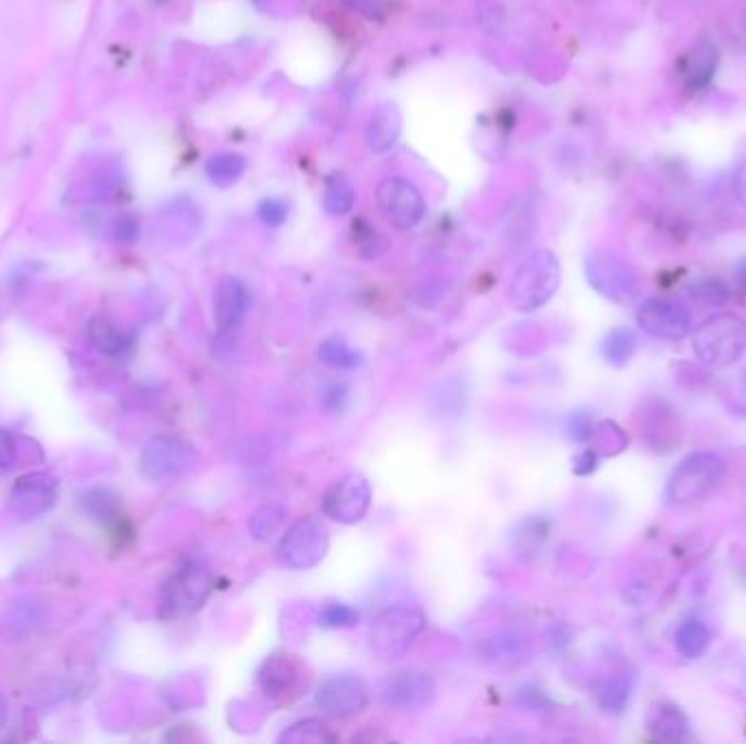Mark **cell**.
<instances>
[{"label":"cell","instance_id":"cell-9","mask_svg":"<svg viewBox=\"0 0 746 744\" xmlns=\"http://www.w3.org/2000/svg\"><path fill=\"white\" fill-rule=\"evenodd\" d=\"M585 273L589 284L611 302H631L637 295V288H640V280H637V273L631 264L605 249L587 254Z\"/></svg>","mask_w":746,"mask_h":744},{"label":"cell","instance_id":"cell-33","mask_svg":"<svg viewBox=\"0 0 746 744\" xmlns=\"http://www.w3.org/2000/svg\"><path fill=\"white\" fill-rule=\"evenodd\" d=\"M258 216L264 225L269 227H282L288 219V206L282 199H262L258 206Z\"/></svg>","mask_w":746,"mask_h":744},{"label":"cell","instance_id":"cell-20","mask_svg":"<svg viewBox=\"0 0 746 744\" xmlns=\"http://www.w3.org/2000/svg\"><path fill=\"white\" fill-rule=\"evenodd\" d=\"M633 694V675L629 672H611L596 688L598 705L609 714H620L629 705Z\"/></svg>","mask_w":746,"mask_h":744},{"label":"cell","instance_id":"cell-17","mask_svg":"<svg viewBox=\"0 0 746 744\" xmlns=\"http://www.w3.org/2000/svg\"><path fill=\"white\" fill-rule=\"evenodd\" d=\"M57 483L48 474H29L18 480L14 487V502L22 515L35 518L44 513L55 500Z\"/></svg>","mask_w":746,"mask_h":744},{"label":"cell","instance_id":"cell-12","mask_svg":"<svg viewBox=\"0 0 746 744\" xmlns=\"http://www.w3.org/2000/svg\"><path fill=\"white\" fill-rule=\"evenodd\" d=\"M637 326L659 341H683L692 330V317L675 299L653 297L637 308Z\"/></svg>","mask_w":746,"mask_h":744},{"label":"cell","instance_id":"cell-10","mask_svg":"<svg viewBox=\"0 0 746 744\" xmlns=\"http://www.w3.org/2000/svg\"><path fill=\"white\" fill-rule=\"evenodd\" d=\"M376 201L384 219L395 230H413L426 216V199L421 190L404 177H387L376 188Z\"/></svg>","mask_w":746,"mask_h":744},{"label":"cell","instance_id":"cell-27","mask_svg":"<svg viewBox=\"0 0 746 744\" xmlns=\"http://www.w3.org/2000/svg\"><path fill=\"white\" fill-rule=\"evenodd\" d=\"M90 336L94 345L99 347L101 352L110 354V356H118L123 354L127 347H129V339L127 334L120 332L114 323L110 319L105 317H96L92 323H90Z\"/></svg>","mask_w":746,"mask_h":744},{"label":"cell","instance_id":"cell-3","mask_svg":"<svg viewBox=\"0 0 746 744\" xmlns=\"http://www.w3.org/2000/svg\"><path fill=\"white\" fill-rule=\"evenodd\" d=\"M561 282V267L552 251H535L522 260L511 278V302L517 310L533 312L546 306L557 293Z\"/></svg>","mask_w":746,"mask_h":744},{"label":"cell","instance_id":"cell-1","mask_svg":"<svg viewBox=\"0 0 746 744\" xmlns=\"http://www.w3.org/2000/svg\"><path fill=\"white\" fill-rule=\"evenodd\" d=\"M692 347L696 358L712 369L738 363L746 352V321L729 312L709 317L696 328Z\"/></svg>","mask_w":746,"mask_h":744},{"label":"cell","instance_id":"cell-36","mask_svg":"<svg viewBox=\"0 0 746 744\" xmlns=\"http://www.w3.org/2000/svg\"><path fill=\"white\" fill-rule=\"evenodd\" d=\"M345 3L347 7L358 11V14H363L369 20H380L384 16V9L378 0H345Z\"/></svg>","mask_w":746,"mask_h":744},{"label":"cell","instance_id":"cell-2","mask_svg":"<svg viewBox=\"0 0 746 744\" xmlns=\"http://www.w3.org/2000/svg\"><path fill=\"white\" fill-rule=\"evenodd\" d=\"M725 478V461L720 454L701 450L683 456L681 463L670 474L666 485V498L677 507L705 500Z\"/></svg>","mask_w":746,"mask_h":744},{"label":"cell","instance_id":"cell-31","mask_svg":"<svg viewBox=\"0 0 746 744\" xmlns=\"http://www.w3.org/2000/svg\"><path fill=\"white\" fill-rule=\"evenodd\" d=\"M358 622V611L343 603H328L319 611V624L326 629H352Z\"/></svg>","mask_w":746,"mask_h":744},{"label":"cell","instance_id":"cell-25","mask_svg":"<svg viewBox=\"0 0 746 744\" xmlns=\"http://www.w3.org/2000/svg\"><path fill=\"white\" fill-rule=\"evenodd\" d=\"M286 522V509L280 502H269L262 504L249 520V533L254 535L258 542H271L278 535Z\"/></svg>","mask_w":746,"mask_h":744},{"label":"cell","instance_id":"cell-39","mask_svg":"<svg viewBox=\"0 0 746 744\" xmlns=\"http://www.w3.org/2000/svg\"><path fill=\"white\" fill-rule=\"evenodd\" d=\"M736 278H738L740 286H744V288H746V258H744V260H740L738 269H736Z\"/></svg>","mask_w":746,"mask_h":744},{"label":"cell","instance_id":"cell-7","mask_svg":"<svg viewBox=\"0 0 746 744\" xmlns=\"http://www.w3.org/2000/svg\"><path fill=\"white\" fill-rule=\"evenodd\" d=\"M197 461V450L188 441L171 435H158L144 446L138 467L144 478L153 480V483H162V480H173L188 474Z\"/></svg>","mask_w":746,"mask_h":744},{"label":"cell","instance_id":"cell-24","mask_svg":"<svg viewBox=\"0 0 746 744\" xmlns=\"http://www.w3.org/2000/svg\"><path fill=\"white\" fill-rule=\"evenodd\" d=\"M356 206V190L350 179L343 175H330L323 190V210L330 216H345Z\"/></svg>","mask_w":746,"mask_h":744},{"label":"cell","instance_id":"cell-35","mask_svg":"<svg viewBox=\"0 0 746 744\" xmlns=\"http://www.w3.org/2000/svg\"><path fill=\"white\" fill-rule=\"evenodd\" d=\"M568 432H570V437L574 439V441H587V439H592V435H594V426H592V422H589V417L585 415V413H576V415H572V419H570V426H568Z\"/></svg>","mask_w":746,"mask_h":744},{"label":"cell","instance_id":"cell-4","mask_svg":"<svg viewBox=\"0 0 746 744\" xmlns=\"http://www.w3.org/2000/svg\"><path fill=\"white\" fill-rule=\"evenodd\" d=\"M426 614L415 605H393L380 611L369 627V644L382 659H397L426 629Z\"/></svg>","mask_w":746,"mask_h":744},{"label":"cell","instance_id":"cell-29","mask_svg":"<svg viewBox=\"0 0 746 744\" xmlns=\"http://www.w3.org/2000/svg\"><path fill=\"white\" fill-rule=\"evenodd\" d=\"M319 358L332 369H356L363 365V354L343 339H326L319 345Z\"/></svg>","mask_w":746,"mask_h":744},{"label":"cell","instance_id":"cell-19","mask_svg":"<svg viewBox=\"0 0 746 744\" xmlns=\"http://www.w3.org/2000/svg\"><path fill=\"white\" fill-rule=\"evenodd\" d=\"M716 66H718V48L714 44L701 42L699 46H694L683 68L685 86H688L690 90H699L707 86L709 79L714 77Z\"/></svg>","mask_w":746,"mask_h":744},{"label":"cell","instance_id":"cell-21","mask_svg":"<svg viewBox=\"0 0 746 744\" xmlns=\"http://www.w3.org/2000/svg\"><path fill=\"white\" fill-rule=\"evenodd\" d=\"M653 422H648L644 435H646V441L651 443V446L661 452V450H672V446L677 443V437H679V428L675 424V419H672L670 411H666V406L661 402H653Z\"/></svg>","mask_w":746,"mask_h":744},{"label":"cell","instance_id":"cell-18","mask_svg":"<svg viewBox=\"0 0 746 744\" xmlns=\"http://www.w3.org/2000/svg\"><path fill=\"white\" fill-rule=\"evenodd\" d=\"M402 134V114L395 103H382L371 114L367 125V147L371 153H389Z\"/></svg>","mask_w":746,"mask_h":744},{"label":"cell","instance_id":"cell-40","mask_svg":"<svg viewBox=\"0 0 746 744\" xmlns=\"http://www.w3.org/2000/svg\"><path fill=\"white\" fill-rule=\"evenodd\" d=\"M5 720H7V705L3 699H0V727L5 725Z\"/></svg>","mask_w":746,"mask_h":744},{"label":"cell","instance_id":"cell-32","mask_svg":"<svg viewBox=\"0 0 746 744\" xmlns=\"http://www.w3.org/2000/svg\"><path fill=\"white\" fill-rule=\"evenodd\" d=\"M690 295L696 302L707 304V306H723L729 299V288L720 280H703L690 286Z\"/></svg>","mask_w":746,"mask_h":744},{"label":"cell","instance_id":"cell-5","mask_svg":"<svg viewBox=\"0 0 746 744\" xmlns=\"http://www.w3.org/2000/svg\"><path fill=\"white\" fill-rule=\"evenodd\" d=\"M214 590V576L199 563H186L168 576L162 585L158 611L164 620H177L195 614L206 605Z\"/></svg>","mask_w":746,"mask_h":744},{"label":"cell","instance_id":"cell-34","mask_svg":"<svg viewBox=\"0 0 746 744\" xmlns=\"http://www.w3.org/2000/svg\"><path fill=\"white\" fill-rule=\"evenodd\" d=\"M18 456V443L9 432L0 430V470H9Z\"/></svg>","mask_w":746,"mask_h":744},{"label":"cell","instance_id":"cell-28","mask_svg":"<svg viewBox=\"0 0 746 744\" xmlns=\"http://www.w3.org/2000/svg\"><path fill=\"white\" fill-rule=\"evenodd\" d=\"M336 736L330 731L326 723H321L317 718H306L299 720L291 729H286L280 736V742H291V744H323V742H334Z\"/></svg>","mask_w":746,"mask_h":744},{"label":"cell","instance_id":"cell-37","mask_svg":"<svg viewBox=\"0 0 746 744\" xmlns=\"http://www.w3.org/2000/svg\"><path fill=\"white\" fill-rule=\"evenodd\" d=\"M596 465H598V456H596V452L585 450V452H581V454L576 456V459H574V472L579 474V476H587V474H592V472L596 470Z\"/></svg>","mask_w":746,"mask_h":744},{"label":"cell","instance_id":"cell-15","mask_svg":"<svg viewBox=\"0 0 746 744\" xmlns=\"http://www.w3.org/2000/svg\"><path fill=\"white\" fill-rule=\"evenodd\" d=\"M302 679V668L291 655H271L264 659L258 670V686L269 699H284L291 694Z\"/></svg>","mask_w":746,"mask_h":744},{"label":"cell","instance_id":"cell-6","mask_svg":"<svg viewBox=\"0 0 746 744\" xmlns=\"http://www.w3.org/2000/svg\"><path fill=\"white\" fill-rule=\"evenodd\" d=\"M330 546L328 526L317 515L297 520L288 528L275 550L278 563L286 570H310L319 566Z\"/></svg>","mask_w":746,"mask_h":744},{"label":"cell","instance_id":"cell-30","mask_svg":"<svg viewBox=\"0 0 746 744\" xmlns=\"http://www.w3.org/2000/svg\"><path fill=\"white\" fill-rule=\"evenodd\" d=\"M528 651V642L522 633L517 631H504L493 635V640H489L487 648V657H491L493 662H515V659H522V655Z\"/></svg>","mask_w":746,"mask_h":744},{"label":"cell","instance_id":"cell-26","mask_svg":"<svg viewBox=\"0 0 746 744\" xmlns=\"http://www.w3.org/2000/svg\"><path fill=\"white\" fill-rule=\"evenodd\" d=\"M637 350V339L635 334L627 328H616L611 330L603 343H600V354L613 367H624L633 358Z\"/></svg>","mask_w":746,"mask_h":744},{"label":"cell","instance_id":"cell-23","mask_svg":"<svg viewBox=\"0 0 746 744\" xmlns=\"http://www.w3.org/2000/svg\"><path fill=\"white\" fill-rule=\"evenodd\" d=\"M247 171V160L238 153H219L206 162V175L219 188L234 186Z\"/></svg>","mask_w":746,"mask_h":744},{"label":"cell","instance_id":"cell-22","mask_svg":"<svg viewBox=\"0 0 746 744\" xmlns=\"http://www.w3.org/2000/svg\"><path fill=\"white\" fill-rule=\"evenodd\" d=\"M709 640H712V633H709L707 624L696 618L681 622L675 633V646L685 659H699L707 651Z\"/></svg>","mask_w":746,"mask_h":744},{"label":"cell","instance_id":"cell-16","mask_svg":"<svg viewBox=\"0 0 746 744\" xmlns=\"http://www.w3.org/2000/svg\"><path fill=\"white\" fill-rule=\"evenodd\" d=\"M646 729L655 740L664 742H688L692 740L690 720L681 712V707L659 701L648 707Z\"/></svg>","mask_w":746,"mask_h":744},{"label":"cell","instance_id":"cell-11","mask_svg":"<svg viewBox=\"0 0 746 744\" xmlns=\"http://www.w3.org/2000/svg\"><path fill=\"white\" fill-rule=\"evenodd\" d=\"M371 498V485L363 474H343L323 496V513L339 524H356L367 515Z\"/></svg>","mask_w":746,"mask_h":744},{"label":"cell","instance_id":"cell-14","mask_svg":"<svg viewBox=\"0 0 746 744\" xmlns=\"http://www.w3.org/2000/svg\"><path fill=\"white\" fill-rule=\"evenodd\" d=\"M249 291L238 278H223L214 291V323L221 334L234 332L245 321L249 310Z\"/></svg>","mask_w":746,"mask_h":744},{"label":"cell","instance_id":"cell-41","mask_svg":"<svg viewBox=\"0 0 746 744\" xmlns=\"http://www.w3.org/2000/svg\"><path fill=\"white\" fill-rule=\"evenodd\" d=\"M742 384H744V391H746V369H744V374H742Z\"/></svg>","mask_w":746,"mask_h":744},{"label":"cell","instance_id":"cell-8","mask_svg":"<svg viewBox=\"0 0 746 744\" xmlns=\"http://www.w3.org/2000/svg\"><path fill=\"white\" fill-rule=\"evenodd\" d=\"M437 686L428 672L421 670H395L380 679L376 696L378 701L395 712H417L435 701Z\"/></svg>","mask_w":746,"mask_h":744},{"label":"cell","instance_id":"cell-13","mask_svg":"<svg viewBox=\"0 0 746 744\" xmlns=\"http://www.w3.org/2000/svg\"><path fill=\"white\" fill-rule=\"evenodd\" d=\"M369 703L367 683L356 675H336L321 683L317 705L323 714L334 718H350L360 714Z\"/></svg>","mask_w":746,"mask_h":744},{"label":"cell","instance_id":"cell-38","mask_svg":"<svg viewBox=\"0 0 746 744\" xmlns=\"http://www.w3.org/2000/svg\"><path fill=\"white\" fill-rule=\"evenodd\" d=\"M733 190H736V197L740 199V203H744V206H746V168L738 175L736 184H733Z\"/></svg>","mask_w":746,"mask_h":744}]
</instances>
